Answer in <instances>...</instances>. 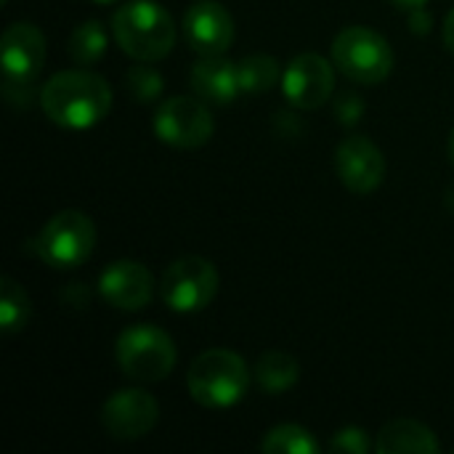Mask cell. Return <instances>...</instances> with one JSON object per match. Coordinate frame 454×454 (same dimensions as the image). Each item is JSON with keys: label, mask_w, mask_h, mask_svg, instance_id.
<instances>
[{"label": "cell", "mask_w": 454, "mask_h": 454, "mask_svg": "<svg viewBox=\"0 0 454 454\" xmlns=\"http://www.w3.org/2000/svg\"><path fill=\"white\" fill-rule=\"evenodd\" d=\"M43 112L67 130L98 125L112 109V88L104 77L85 69L56 72L40 90Z\"/></svg>", "instance_id": "6da1fadb"}, {"label": "cell", "mask_w": 454, "mask_h": 454, "mask_svg": "<svg viewBox=\"0 0 454 454\" xmlns=\"http://www.w3.org/2000/svg\"><path fill=\"white\" fill-rule=\"evenodd\" d=\"M117 45L136 61H160L176 45L173 16L154 0H130L112 16Z\"/></svg>", "instance_id": "7a4b0ae2"}, {"label": "cell", "mask_w": 454, "mask_h": 454, "mask_svg": "<svg viewBox=\"0 0 454 454\" xmlns=\"http://www.w3.org/2000/svg\"><path fill=\"white\" fill-rule=\"evenodd\" d=\"M186 386L200 407L229 410L245 399L250 388V367L229 348H210L192 362Z\"/></svg>", "instance_id": "3957f363"}, {"label": "cell", "mask_w": 454, "mask_h": 454, "mask_svg": "<svg viewBox=\"0 0 454 454\" xmlns=\"http://www.w3.org/2000/svg\"><path fill=\"white\" fill-rule=\"evenodd\" d=\"M333 64L359 85H378L394 72V48L372 27H346L333 40Z\"/></svg>", "instance_id": "277c9868"}, {"label": "cell", "mask_w": 454, "mask_h": 454, "mask_svg": "<svg viewBox=\"0 0 454 454\" xmlns=\"http://www.w3.org/2000/svg\"><path fill=\"white\" fill-rule=\"evenodd\" d=\"M114 356L130 380L160 383L176 367V343L157 325H133L117 338Z\"/></svg>", "instance_id": "5b68a950"}, {"label": "cell", "mask_w": 454, "mask_h": 454, "mask_svg": "<svg viewBox=\"0 0 454 454\" xmlns=\"http://www.w3.org/2000/svg\"><path fill=\"white\" fill-rule=\"evenodd\" d=\"M37 255L53 269H74L93 255L96 226L80 210H61L45 221L35 239Z\"/></svg>", "instance_id": "8992f818"}, {"label": "cell", "mask_w": 454, "mask_h": 454, "mask_svg": "<svg viewBox=\"0 0 454 454\" xmlns=\"http://www.w3.org/2000/svg\"><path fill=\"white\" fill-rule=\"evenodd\" d=\"M218 293V269L202 255L173 261L160 282L162 303L176 314H194L210 306Z\"/></svg>", "instance_id": "52a82bcc"}, {"label": "cell", "mask_w": 454, "mask_h": 454, "mask_svg": "<svg viewBox=\"0 0 454 454\" xmlns=\"http://www.w3.org/2000/svg\"><path fill=\"white\" fill-rule=\"evenodd\" d=\"M200 96H173L154 112L152 128L157 138L176 149H197L210 141L215 120Z\"/></svg>", "instance_id": "ba28073f"}, {"label": "cell", "mask_w": 454, "mask_h": 454, "mask_svg": "<svg viewBox=\"0 0 454 454\" xmlns=\"http://www.w3.org/2000/svg\"><path fill=\"white\" fill-rule=\"evenodd\" d=\"M157 420H160V404L152 394L141 388L114 391L101 407V426L112 439L120 442H136L152 434Z\"/></svg>", "instance_id": "9c48e42d"}, {"label": "cell", "mask_w": 454, "mask_h": 454, "mask_svg": "<svg viewBox=\"0 0 454 454\" xmlns=\"http://www.w3.org/2000/svg\"><path fill=\"white\" fill-rule=\"evenodd\" d=\"M282 90L295 109L311 112L333 96L335 67L325 56L306 51L287 64L282 74Z\"/></svg>", "instance_id": "30bf717a"}, {"label": "cell", "mask_w": 454, "mask_h": 454, "mask_svg": "<svg viewBox=\"0 0 454 454\" xmlns=\"http://www.w3.org/2000/svg\"><path fill=\"white\" fill-rule=\"evenodd\" d=\"M335 173L348 192L370 194L386 178V157L367 136H348L335 149Z\"/></svg>", "instance_id": "8fae6325"}, {"label": "cell", "mask_w": 454, "mask_h": 454, "mask_svg": "<svg viewBox=\"0 0 454 454\" xmlns=\"http://www.w3.org/2000/svg\"><path fill=\"white\" fill-rule=\"evenodd\" d=\"M184 37L200 56H221L234 43V19L218 0H197L184 13Z\"/></svg>", "instance_id": "7c38bea8"}, {"label": "cell", "mask_w": 454, "mask_h": 454, "mask_svg": "<svg viewBox=\"0 0 454 454\" xmlns=\"http://www.w3.org/2000/svg\"><path fill=\"white\" fill-rule=\"evenodd\" d=\"M0 64L5 80L32 82L45 64V37L29 21H13L0 40Z\"/></svg>", "instance_id": "4fadbf2b"}, {"label": "cell", "mask_w": 454, "mask_h": 454, "mask_svg": "<svg viewBox=\"0 0 454 454\" xmlns=\"http://www.w3.org/2000/svg\"><path fill=\"white\" fill-rule=\"evenodd\" d=\"M154 279L152 271L130 258L112 261L98 277L101 298L120 311H141L152 301Z\"/></svg>", "instance_id": "5bb4252c"}, {"label": "cell", "mask_w": 454, "mask_h": 454, "mask_svg": "<svg viewBox=\"0 0 454 454\" xmlns=\"http://www.w3.org/2000/svg\"><path fill=\"white\" fill-rule=\"evenodd\" d=\"M189 85L194 96L207 104H229L242 93L239 67L221 56H202L189 74Z\"/></svg>", "instance_id": "9a60e30c"}, {"label": "cell", "mask_w": 454, "mask_h": 454, "mask_svg": "<svg viewBox=\"0 0 454 454\" xmlns=\"http://www.w3.org/2000/svg\"><path fill=\"white\" fill-rule=\"evenodd\" d=\"M442 450L436 434L410 418H399L391 420L380 428L378 439H375V452L380 454H436Z\"/></svg>", "instance_id": "2e32d148"}, {"label": "cell", "mask_w": 454, "mask_h": 454, "mask_svg": "<svg viewBox=\"0 0 454 454\" xmlns=\"http://www.w3.org/2000/svg\"><path fill=\"white\" fill-rule=\"evenodd\" d=\"M301 378V364L293 354L287 351H266L258 356L255 362V383L261 386L263 394H271V396H279V394H287Z\"/></svg>", "instance_id": "e0dca14e"}, {"label": "cell", "mask_w": 454, "mask_h": 454, "mask_svg": "<svg viewBox=\"0 0 454 454\" xmlns=\"http://www.w3.org/2000/svg\"><path fill=\"white\" fill-rule=\"evenodd\" d=\"M29 314H32V303H29L27 290L16 279L3 277V282H0V330L5 335L21 333L29 322Z\"/></svg>", "instance_id": "ac0fdd59"}, {"label": "cell", "mask_w": 454, "mask_h": 454, "mask_svg": "<svg viewBox=\"0 0 454 454\" xmlns=\"http://www.w3.org/2000/svg\"><path fill=\"white\" fill-rule=\"evenodd\" d=\"M239 85H242V93H266L271 90L279 77L285 74L279 69V61L269 53H253V56H245L239 64Z\"/></svg>", "instance_id": "d6986e66"}, {"label": "cell", "mask_w": 454, "mask_h": 454, "mask_svg": "<svg viewBox=\"0 0 454 454\" xmlns=\"http://www.w3.org/2000/svg\"><path fill=\"white\" fill-rule=\"evenodd\" d=\"M261 450L266 454H317L319 452V442L311 436L309 428L295 426V423H285L271 428L263 442Z\"/></svg>", "instance_id": "ffe728a7"}, {"label": "cell", "mask_w": 454, "mask_h": 454, "mask_svg": "<svg viewBox=\"0 0 454 454\" xmlns=\"http://www.w3.org/2000/svg\"><path fill=\"white\" fill-rule=\"evenodd\" d=\"M106 51V29L98 19L80 21L69 35V56L77 64H93Z\"/></svg>", "instance_id": "44dd1931"}, {"label": "cell", "mask_w": 454, "mask_h": 454, "mask_svg": "<svg viewBox=\"0 0 454 454\" xmlns=\"http://www.w3.org/2000/svg\"><path fill=\"white\" fill-rule=\"evenodd\" d=\"M162 74L157 72V69H152V67H130L128 69V74H125V88H128V93L136 98V101H141V104H149V101H154V98H160V93H162Z\"/></svg>", "instance_id": "7402d4cb"}, {"label": "cell", "mask_w": 454, "mask_h": 454, "mask_svg": "<svg viewBox=\"0 0 454 454\" xmlns=\"http://www.w3.org/2000/svg\"><path fill=\"white\" fill-rule=\"evenodd\" d=\"M370 450H375V444L370 442L367 431L356 426L340 428L330 442V452L335 454H367Z\"/></svg>", "instance_id": "603a6c76"}, {"label": "cell", "mask_w": 454, "mask_h": 454, "mask_svg": "<svg viewBox=\"0 0 454 454\" xmlns=\"http://www.w3.org/2000/svg\"><path fill=\"white\" fill-rule=\"evenodd\" d=\"M335 114H338V122H343V125H354V122H359V120H362V114H364V101H362L354 90H348V93H343V96L338 98V104H335Z\"/></svg>", "instance_id": "cb8c5ba5"}, {"label": "cell", "mask_w": 454, "mask_h": 454, "mask_svg": "<svg viewBox=\"0 0 454 454\" xmlns=\"http://www.w3.org/2000/svg\"><path fill=\"white\" fill-rule=\"evenodd\" d=\"M431 24H434V19H431V13L426 11V5L410 11V27H412L415 35H428V32H431Z\"/></svg>", "instance_id": "d4e9b609"}, {"label": "cell", "mask_w": 454, "mask_h": 454, "mask_svg": "<svg viewBox=\"0 0 454 454\" xmlns=\"http://www.w3.org/2000/svg\"><path fill=\"white\" fill-rule=\"evenodd\" d=\"M442 40H444V45H447V51L454 53V8L447 13V19H444V29H442Z\"/></svg>", "instance_id": "484cf974"}, {"label": "cell", "mask_w": 454, "mask_h": 454, "mask_svg": "<svg viewBox=\"0 0 454 454\" xmlns=\"http://www.w3.org/2000/svg\"><path fill=\"white\" fill-rule=\"evenodd\" d=\"M391 3L402 11H415V8H423L428 0H391Z\"/></svg>", "instance_id": "4316f807"}, {"label": "cell", "mask_w": 454, "mask_h": 454, "mask_svg": "<svg viewBox=\"0 0 454 454\" xmlns=\"http://www.w3.org/2000/svg\"><path fill=\"white\" fill-rule=\"evenodd\" d=\"M450 160H452V165H454V128H452V136H450Z\"/></svg>", "instance_id": "83f0119b"}, {"label": "cell", "mask_w": 454, "mask_h": 454, "mask_svg": "<svg viewBox=\"0 0 454 454\" xmlns=\"http://www.w3.org/2000/svg\"><path fill=\"white\" fill-rule=\"evenodd\" d=\"M96 3H104L106 5V3H117V0H96Z\"/></svg>", "instance_id": "f1b7e54d"}, {"label": "cell", "mask_w": 454, "mask_h": 454, "mask_svg": "<svg viewBox=\"0 0 454 454\" xmlns=\"http://www.w3.org/2000/svg\"><path fill=\"white\" fill-rule=\"evenodd\" d=\"M3 3H8V0H3Z\"/></svg>", "instance_id": "f546056e"}]
</instances>
